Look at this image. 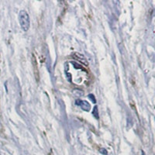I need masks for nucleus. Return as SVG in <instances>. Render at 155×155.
<instances>
[{
	"label": "nucleus",
	"instance_id": "1",
	"mask_svg": "<svg viewBox=\"0 0 155 155\" xmlns=\"http://www.w3.org/2000/svg\"><path fill=\"white\" fill-rule=\"evenodd\" d=\"M19 22L22 30L25 32L28 31L30 27V19L27 11L21 10L19 12Z\"/></svg>",
	"mask_w": 155,
	"mask_h": 155
},
{
	"label": "nucleus",
	"instance_id": "2",
	"mask_svg": "<svg viewBox=\"0 0 155 155\" xmlns=\"http://www.w3.org/2000/svg\"><path fill=\"white\" fill-rule=\"evenodd\" d=\"M75 104L77 105V106H80L81 109H83V110L85 112H88L90 109H91V106H90V104L87 102V101L77 99V100L75 101Z\"/></svg>",
	"mask_w": 155,
	"mask_h": 155
},
{
	"label": "nucleus",
	"instance_id": "3",
	"mask_svg": "<svg viewBox=\"0 0 155 155\" xmlns=\"http://www.w3.org/2000/svg\"><path fill=\"white\" fill-rule=\"evenodd\" d=\"M92 115H93V116H95V119H98L99 118V110H98V107H97L96 106L94 107L93 109V112H92Z\"/></svg>",
	"mask_w": 155,
	"mask_h": 155
},
{
	"label": "nucleus",
	"instance_id": "4",
	"mask_svg": "<svg viewBox=\"0 0 155 155\" xmlns=\"http://www.w3.org/2000/svg\"><path fill=\"white\" fill-rule=\"evenodd\" d=\"M100 153H102V154H104V155H107L108 154V152L107 150H106V149H104V148H102V149H100Z\"/></svg>",
	"mask_w": 155,
	"mask_h": 155
},
{
	"label": "nucleus",
	"instance_id": "5",
	"mask_svg": "<svg viewBox=\"0 0 155 155\" xmlns=\"http://www.w3.org/2000/svg\"><path fill=\"white\" fill-rule=\"evenodd\" d=\"M88 97H89L90 99H91V100H92V102H96V101H95V96H94V95H92V94H90V95H88Z\"/></svg>",
	"mask_w": 155,
	"mask_h": 155
},
{
	"label": "nucleus",
	"instance_id": "6",
	"mask_svg": "<svg viewBox=\"0 0 155 155\" xmlns=\"http://www.w3.org/2000/svg\"><path fill=\"white\" fill-rule=\"evenodd\" d=\"M142 155H145V153L143 151H142Z\"/></svg>",
	"mask_w": 155,
	"mask_h": 155
}]
</instances>
